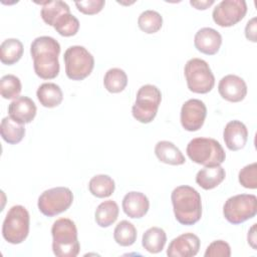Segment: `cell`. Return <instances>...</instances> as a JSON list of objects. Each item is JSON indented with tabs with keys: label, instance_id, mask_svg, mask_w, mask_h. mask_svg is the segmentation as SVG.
Instances as JSON below:
<instances>
[{
	"label": "cell",
	"instance_id": "obj_23",
	"mask_svg": "<svg viewBox=\"0 0 257 257\" xmlns=\"http://www.w3.org/2000/svg\"><path fill=\"white\" fill-rule=\"evenodd\" d=\"M118 213L117 204L112 200H106L97 206L94 213V220L99 227L106 228L116 221Z\"/></svg>",
	"mask_w": 257,
	"mask_h": 257
},
{
	"label": "cell",
	"instance_id": "obj_5",
	"mask_svg": "<svg viewBox=\"0 0 257 257\" xmlns=\"http://www.w3.org/2000/svg\"><path fill=\"white\" fill-rule=\"evenodd\" d=\"M30 216L25 207L15 205L9 209L2 224V236L10 244H20L28 236Z\"/></svg>",
	"mask_w": 257,
	"mask_h": 257
},
{
	"label": "cell",
	"instance_id": "obj_30",
	"mask_svg": "<svg viewBox=\"0 0 257 257\" xmlns=\"http://www.w3.org/2000/svg\"><path fill=\"white\" fill-rule=\"evenodd\" d=\"M138 25L145 33L153 34L162 28L163 17L155 10H146L140 14L138 18Z\"/></svg>",
	"mask_w": 257,
	"mask_h": 257
},
{
	"label": "cell",
	"instance_id": "obj_3",
	"mask_svg": "<svg viewBox=\"0 0 257 257\" xmlns=\"http://www.w3.org/2000/svg\"><path fill=\"white\" fill-rule=\"evenodd\" d=\"M52 251L57 257H75L80 245L75 223L68 218L57 219L52 227Z\"/></svg>",
	"mask_w": 257,
	"mask_h": 257
},
{
	"label": "cell",
	"instance_id": "obj_19",
	"mask_svg": "<svg viewBox=\"0 0 257 257\" xmlns=\"http://www.w3.org/2000/svg\"><path fill=\"white\" fill-rule=\"evenodd\" d=\"M155 155L158 160L164 164L179 166L186 162V159L182 152L169 141H160L155 147Z\"/></svg>",
	"mask_w": 257,
	"mask_h": 257
},
{
	"label": "cell",
	"instance_id": "obj_2",
	"mask_svg": "<svg viewBox=\"0 0 257 257\" xmlns=\"http://www.w3.org/2000/svg\"><path fill=\"white\" fill-rule=\"evenodd\" d=\"M176 220L185 226L196 224L202 217V200L196 189L190 186H179L171 194Z\"/></svg>",
	"mask_w": 257,
	"mask_h": 257
},
{
	"label": "cell",
	"instance_id": "obj_25",
	"mask_svg": "<svg viewBox=\"0 0 257 257\" xmlns=\"http://www.w3.org/2000/svg\"><path fill=\"white\" fill-rule=\"evenodd\" d=\"M0 132L2 139L10 145H16L20 143L25 136L24 125L15 121L10 116L2 118L0 124Z\"/></svg>",
	"mask_w": 257,
	"mask_h": 257
},
{
	"label": "cell",
	"instance_id": "obj_26",
	"mask_svg": "<svg viewBox=\"0 0 257 257\" xmlns=\"http://www.w3.org/2000/svg\"><path fill=\"white\" fill-rule=\"evenodd\" d=\"M89 192L96 198H107L115 189L114 181L107 175H96L88 183Z\"/></svg>",
	"mask_w": 257,
	"mask_h": 257
},
{
	"label": "cell",
	"instance_id": "obj_34",
	"mask_svg": "<svg viewBox=\"0 0 257 257\" xmlns=\"http://www.w3.org/2000/svg\"><path fill=\"white\" fill-rule=\"evenodd\" d=\"M205 257H230L231 248L230 245L223 240L213 241L206 249Z\"/></svg>",
	"mask_w": 257,
	"mask_h": 257
},
{
	"label": "cell",
	"instance_id": "obj_12",
	"mask_svg": "<svg viewBox=\"0 0 257 257\" xmlns=\"http://www.w3.org/2000/svg\"><path fill=\"white\" fill-rule=\"evenodd\" d=\"M206 115V104L200 99L191 98L182 105L180 113L181 124L188 132H197L203 126Z\"/></svg>",
	"mask_w": 257,
	"mask_h": 257
},
{
	"label": "cell",
	"instance_id": "obj_1",
	"mask_svg": "<svg viewBox=\"0 0 257 257\" xmlns=\"http://www.w3.org/2000/svg\"><path fill=\"white\" fill-rule=\"evenodd\" d=\"M30 53L37 76L42 79H52L58 75L60 44L57 40L50 36H39L32 41Z\"/></svg>",
	"mask_w": 257,
	"mask_h": 257
},
{
	"label": "cell",
	"instance_id": "obj_28",
	"mask_svg": "<svg viewBox=\"0 0 257 257\" xmlns=\"http://www.w3.org/2000/svg\"><path fill=\"white\" fill-rule=\"evenodd\" d=\"M127 84L126 73L117 67L108 69L103 77V85L105 89L111 93L122 91Z\"/></svg>",
	"mask_w": 257,
	"mask_h": 257
},
{
	"label": "cell",
	"instance_id": "obj_16",
	"mask_svg": "<svg viewBox=\"0 0 257 257\" xmlns=\"http://www.w3.org/2000/svg\"><path fill=\"white\" fill-rule=\"evenodd\" d=\"M36 105L28 96H18L8 106V114L15 121L25 124L31 122L36 115Z\"/></svg>",
	"mask_w": 257,
	"mask_h": 257
},
{
	"label": "cell",
	"instance_id": "obj_38",
	"mask_svg": "<svg viewBox=\"0 0 257 257\" xmlns=\"http://www.w3.org/2000/svg\"><path fill=\"white\" fill-rule=\"evenodd\" d=\"M256 223L253 224V226L249 229L248 231V236H247V239H248V243L250 244V246L256 250Z\"/></svg>",
	"mask_w": 257,
	"mask_h": 257
},
{
	"label": "cell",
	"instance_id": "obj_32",
	"mask_svg": "<svg viewBox=\"0 0 257 257\" xmlns=\"http://www.w3.org/2000/svg\"><path fill=\"white\" fill-rule=\"evenodd\" d=\"M22 85L20 79L13 74H6L0 80V93L5 99L17 98L21 92Z\"/></svg>",
	"mask_w": 257,
	"mask_h": 257
},
{
	"label": "cell",
	"instance_id": "obj_33",
	"mask_svg": "<svg viewBox=\"0 0 257 257\" xmlns=\"http://www.w3.org/2000/svg\"><path fill=\"white\" fill-rule=\"evenodd\" d=\"M239 183L246 189L257 188V164L252 163L240 170L238 175Z\"/></svg>",
	"mask_w": 257,
	"mask_h": 257
},
{
	"label": "cell",
	"instance_id": "obj_4",
	"mask_svg": "<svg viewBox=\"0 0 257 257\" xmlns=\"http://www.w3.org/2000/svg\"><path fill=\"white\" fill-rule=\"evenodd\" d=\"M186 153L190 160L205 167L220 166L226 159L221 144L211 138H195L189 142Z\"/></svg>",
	"mask_w": 257,
	"mask_h": 257
},
{
	"label": "cell",
	"instance_id": "obj_24",
	"mask_svg": "<svg viewBox=\"0 0 257 257\" xmlns=\"http://www.w3.org/2000/svg\"><path fill=\"white\" fill-rule=\"evenodd\" d=\"M23 55V44L19 39L8 38L0 45V60L3 64L12 65Z\"/></svg>",
	"mask_w": 257,
	"mask_h": 257
},
{
	"label": "cell",
	"instance_id": "obj_21",
	"mask_svg": "<svg viewBox=\"0 0 257 257\" xmlns=\"http://www.w3.org/2000/svg\"><path fill=\"white\" fill-rule=\"evenodd\" d=\"M36 96L40 104L48 108L59 105L63 99V93L60 86L53 82L42 83L37 88Z\"/></svg>",
	"mask_w": 257,
	"mask_h": 257
},
{
	"label": "cell",
	"instance_id": "obj_10",
	"mask_svg": "<svg viewBox=\"0 0 257 257\" xmlns=\"http://www.w3.org/2000/svg\"><path fill=\"white\" fill-rule=\"evenodd\" d=\"M73 202V194L66 187H56L44 191L38 198L39 211L47 217L56 216L66 211Z\"/></svg>",
	"mask_w": 257,
	"mask_h": 257
},
{
	"label": "cell",
	"instance_id": "obj_8",
	"mask_svg": "<svg viewBox=\"0 0 257 257\" xmlns=\"http://www.w3.org/2000/svg\"><path fill=\"white\" fill-rule=\"evenodd\" d=\"M65 73L69 79L82 80L87 77L93 67L94 58L92 54L83 46H69L63 55Z\"/></svg>",
	"mask_w": 257,
	"mask_h": 257
},
{
	"label": "cell",
	"instance_id": "obj_31",
	"mask_svg": "<svg viewBox=\"0 0 257 257\" xmlns=\"http://www.w3.org/2000/svg\"><path fill=\"white\" fill-rule=\"evenodd\" d=\"M53 28L58 32L59 35L64 37H70L75 35L79 30L78 19L69 13H64L60 15L53 24Z\"/></svg>",
	"mask_w": 257,
	"mask_h": 257
},
{
	"label": "cell",
	"instance_id": "obj_6",
	"mask_svg": "<svg viewBox=\"0 0 257 257\" xmlns=\"http://www.w3.org/2000/svg\"><path fill=\"white\" fill-rule=\"evenodd\" d=\"M162 101L161 90L153 84L141 86L132 107L133 116L142 123H150L157 115Z\"/></svg>",
	"mask_w": 257,
	"mask_h": 257
},
{
	"label": "cell",
	"instance_id": "obj_20",
	"mask_svg": "<svg viewBox=\"0 0 257 257\" xmlns=\"http://www.w3.org/2000/svg\"><path fill=\"white\" fill-rule=\"evenodd\" d=\"M226 173L223 167H205L196 175V183L204 190H212L219 186L225 179Z\"/></svg>",
	"mask_w": 257,
	"mask_h": 257
},
{
	"label": "cell",
	"instance_id": "obj_7",
	"mask_svg": "<svg viewBox=\"0 0 257 257\" xmlns=\"http://www.w3.org/2000/svg\"><path fill=\"white\" fill-rule=\"evenodd\" d=\"M188 88L195 93H208L215 85V76L204 59L191 58L184 68Z\"/></svg>",
	"mask_w": 257,
	"mask_h": 257
},
{
	"label": "cell",
	"instance_id": "obj_11",
	"mask_svg": "<svg viewBox=\"0 0 257 257\" xmlns=\"http://www.w3.org/2000/svg\"><path fill=\"white\" fill-rule=\"evenodd\" d=\"M247 13L244 0H223L213 9L214 22L221 27H231L240 22Z\"/></svg>",
	"mask_w": 257,
	"mask_h": 257
},
{
	"label": "cell",
	"instance_id": "obj_14",
	"mask_svg": "<svg viewBox=\"0 0 257 257\" xmlns=\"http://www.w3.org/2000/svg\"><path fill=\"white\" fill-rule=\"evenodd\" d=\"M218 91L222 98L230 102H239L247 94V84L243 78L235 74H228L221 78Z\"/></svg>",
	"mask_w": 257,
	"mask_h": 257
},
{
	"label": "cell",
	"instance_id": "obj_15",
	"mask_svg": "<svg viewBox=\"0 0 257 257\" xmlns=\"http://www.w3.org/2000/svg\"><path fill=\"white\" fill-rule=\"evenodd\" d=\"M194 44L198 51L207 55H214L221 47L222 36L214 28L204 27L196 32Z\"/></svg>",
	"mask_w": 257,
	"mask_h": 257
},
{
	"label": "cell",
	"instance_id": "obj_9",
	"mask_svg": "<svg viewBox=\"0 0 257 257\" xmlns=\"http://www.w3.org/2000/svg\"><path fill=\"white\" fill-rule=\"evenodd\" d=\"M257 214V197L252 194H239L230 197L223 206L225 219L234 225L241 224Z\"/></svg>",
	"mask_w": 257,
	"mask_h": 257
},
{
	"label": "cell",
	"instance_id": "obj_36",
	"mask_svg": "<svg viewBox=\"0 0 257 257\" xmlns=\"http://www.w3.org/2000/svg\"><path fill=\"white\" fill-rule=\"evenodd\" d=\"M245 36L248 40L252 42L257 41V23H256V17L251 18L245 27Z\"/></svg>",
	"mask_w": 257,
	"mask_h": 257
},
{
	"label": "cell",
	"instance_id": "obj_17",
	"mask_svg": "<svg viewBox=\"0 0 257 257\" xmlns=\"http://www.w3.org/2000/svg\"><path fill=\"white\" fill-rule=\"evenodd\" d=\"M223 138L230 151H239L245 147L248 141V130L242 121L231 120L225 125Z\"/></svg>",
	"mask_w": 257,
	"mask_h": 257
},
{
	"label": "cell",
	"instance_id": "obj_22",
	"mask_svg": "<svg viewBox=\"0 0 257 257\" xmlns=\"http://www.w3.org/2000/svg\"><path fill=\"white\" fill-rule=\"evenodd\" d=\"M166 242L167 234L160 227H151L143 234L142 245L150 253L157 254L162 252Z\"/></svg>",
	"mask_w": 257,
	"mask_h": 257
},
{
	"label": "cell",
	"instance_id": "obj_29",
	"mask_svg": "<svg viewBox=\"0 0 257 257\" xmlns=\"http://www.w3.org/2000/svg\"><path fill=\"white\" fill-rule=\"evenodd\" d=\"M137 235L138 233L135 225L126 220L120 221L113 231L114 241L123 247L132 246L137 240Z\"/></svg>",
	"mask_w": 257,
	"mask_h": 257
},
{
	"label": "cell",
	"instance_id": "obj_35",
	"mask_svg": "<svg viewBox=\"0 0 257 257\" xmlns=\"http://www.w3.org/2000/svg\"><path fill=\"white\" fill-rule=\"evenodd\" d=\"M105 4L104 0H85L76 1L75 6L77 10L85 15H93L100 12Z\"/></svg>",
	"mask_w": 257,
	"mask_h": 257
},
{
	"label": "cell",
	"instance_id": "obj_18",
	"mask_svg": "<svg viewBox=\"0 0 257 257\" xmlns=\"http://www.w3.org/2000/svg\"><path fill=\"white\" fill-rule=\"evenodd\" d=\"M121 206L126 216L133 219H140L148 213L150 201L145 194L133 191L125 194Z\"/></svg>",
	"mask_w": 257,
	"mask_h": 257
},
{
	"label": "cell",
	"instance_id": "obj_27",
	"mask_svg": "<svg viewBox=\"0 0 257 257\" xmlns=\"http://www.w3.org/2000/svg\"><path fill=\"white\" fill-rule=\"evenodd\" d=\"M41 4L43 5L40 12L41 18L47 25L50 26H53L54 22L60 15L70 12L69 6L61 0L46 1Z\"/></svg>",
	"mask_w": 257,
	"mask_h": 257
},
{
	"label": "cell",
	"instance_id": "obj_37",
	"mask_svg": "<svg viewBox=\"0 0 257 257\" xmlns=\"http://www.w3.org/2000/svg\"><path fill=\"white\" fill-rule=\"evenodd\" d=\"M215 3L214 0H205V1H190V4L198 10H205Z\"/></svg>",
	"mask_w": 257,
	"mask_h": 257
},
{
	"label": "cell",
	"instance_id": "obj_13",
	"mask_svg": "<svg viewBox=\"0 0 257 257\" xmlns=\"http://www.w3.org/2000/svg\"><path fill=\"white\" fill-rule=\"evenodd\" d=\"M201 241L193 233H184L174 238L167 249L169 257H193L199 252Z\"/></svg>",
	"mask_w": 257,
	"mask_h": 257
}]
</instances>
